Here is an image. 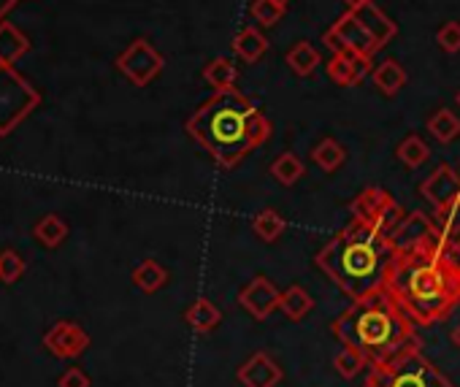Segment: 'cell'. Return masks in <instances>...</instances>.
<instances>
[{
	"mask_svg": "<svg viewBox=\"0 0 460 387\" xmlns=\"http://www.w3.org/2000/svg\"><path fill=\"white\" fill-rule=\"evenodd\" d=\"M312 161L325 171V174H333L344 166L347 161V149L336 141V138H323L315 149H312Z\"/></svg>",
	"mask_w": 460,
	"mask_h": 387,
	"instance_id": "obj_25",
	"label": "cell"
},
{
	"mask_svg": "<svg viewBox=\"0 0 460 387\" xmlns=\"http://www.w3.org/2000/svg\"><path fill=\"white\" fill-rule=\"evenodd\" d=\"M44 347L54 358H60V360H73V358H79L90 347V336H87V331L79 323L62 320V323L52 325L44 333Z\"/></svg>",
	"mask_w": 460,
	"mask_h": 387,
	"instance_id": "obj_10",
	"label": "cell"
},
{
	"mask_svg": "<svg viewBox=\"0 0 460 387\" xmlns=\"http://www.w3.org/2000/svg\"><path fill=\"white\" fill-rule=\"evenodd\" d=\"M352 14L357 17V22L368 30V36L376 41V46L379 49H385L396 36H398V25L382 12L374 0L371 4H363V6H357V9H352Z\"/></svg>",
	"mask_w": 460,
	"mask_h": 387,
	"instance_id": "obj_14",
	"label": "cell"
},
{
	"mask_svg": "<svg viewBox=\"0 0 460 387\" xmlns=\"http://www.w3.org/2000/svg\"><path fill=\"white\" fill-rule=\"evenodd\" d=\"M449 339H452V344L460 350V325L457 328H452V333H449Z\"/></svg>",
	"mask_w": 460,
	"mask_h": 387,
	"instance_id": "obj_39",
	"label": "cell"
},
{
	"mask_svg": "<svg viewBox=\"0 0 460 387\" xmlns=\"http://www.w3.org/2000/svg\"><path fill=\"white\" fill-rule=\"evenodd\" d=\"M433 222H436V230H439L441 244L449 247V244L460 236V198H455V201L439 206L436 214H433Z\"/></svg>",
	"mask_w": 460,
	"mask_h": 387,
	"instance_id": "obj_23",
	"label": "cell"
},
{
	"mask_svg": "<svg viewBox=\"0 0 460 387\" xmlns=\"http://www.w3.org/2000/svg\"><path fill=\"white\" fill-rule=\"evenodd\" d=\"M22 274H25V260L14 250L0 252V279L6 284H14Z\"/></svg>",
	"mask_w": 460,
	"mask_h": 387,
	"instance_id": "obj_34",
	"label": "cell"
},
{
	"mask_svg": "<svg viewBox=\"0 0 460 387\" xmlns=\"http://www.w3.org/2000/svg\"><path fill=\"white\" fill-rule=\"evenodd\" d=\"M420 195H423L433 209H439V206H444V203L460 198V174H457L452 166L441 163V166L420 185Z\"/></svg>",
	"mask_w": 460,
	"mask_h": 387,
	"instance_id": "obj_13",
	"label": "cell"
},
{
	"mask_svg": "<svg viewBox=\"0 0 460 387\" xmlns=\"http://www.w3.org/2000/svg\"><path fill=\"white\" fill-rule=\"evenodd\" d=\"M166 60L163 54L152 46L146 38H136L119 57H117V68L127 76V79L136 87H146L149 82H155L160 70H163Z\"/></svg>",
	"mask_w": 460,
	"mask_h": 387,
	"instance_id": "obj_8",
	"label": "cell"
},
{
	"mask_svg": "<svg viewBox=\"0 0 460 387\" xmlns=\"http://www.w3.org/2000/svg\"><path fill=\"white\" fill-rule=\"evenodd\" d=\"M33 234H36V239H38L44 247L54 250V247H60V244L68 239V225H65L57 214H46V217L33 227Z\"/></svg>",
	"mask_w": 460,
	"mask_h": 387,
	"instance_id": "obj_31",
	"label": "cell"
},
{
	"mask_svg": "<svg viewBox=\"0 0 460 387\" xmlns=\"http://www.w3.org/2000/svg\"><path fill=\"white\" fill-rule=\"evenodd\" d=\"M203 79L209 87L217 90H234L236 79H239V68L234 65V60L227 57H214L206 68H203Z\"/></svg>",
	"mask_w": 460,
	"mask_h": 387,
	"instance_id": "obj_21",
	"label": "cell"
},
{
	"mask_svg": "<svg viewBox=\"0 0 460 387\" xmlns=\"http://www.w3.org/2000/svg\"><path fill=\"white\" fill-rule=\"evenodd\" d=\"M236 379L242 387H276L284 379V368L268 352H255L236 371Z\"/></svg>",
	"mask_w": 460,
	"mask_h": 387,
	"instance_id": "obj_12",
	"label": "cell"
},
{
	"mask_svg": "<svg viewBox=\"0 0 460 387\" xmlns=\"http://www.w3.org/2000/svg\"><path fill=\"white\" fill-rule=\"evenodd\" d=\"M133 284L141 290V292H158L168 284V268L160 266L158 260H141L136 268H133Z\"/></svg>",
	"mask_w": 460,
	"mask_h": 387,
	"instance_id": "obj_20",
	"label": "cell"
},
{
	"mask_svg": "<svg viewBox=\"0 0 460 387\" xmlns=\"http://www.w3.org/2000/svg\"><path fill=\"white\" fill-rule=\"evenodd\" d=\"M274 4H279V6H284V9H287V4H290V0H274Z\"/></svg>",
	"mask_w": 460,
	"mask_h": 387,
	"instance_id": "obj_40",
	"label": "cell"
},
{
	"mask_svg": "<svg viewBox=\"0 0 460 387\" xmlns=\"http://www.w3.org/2000/svg\"><path fill=\"white\" fill-rule=\"evenodd\" d=\"M323 62L320 52L309 44V41H298L290 52H287V65L292 68L295 76L306 79V76H312L317 70V65Z\"/></svg>",
	"mask_w": 460,
	"mask_h": 387,
	"instance_id": "obj_24",
	"label": "cell"
},
{
	"mask_svg": "<svg viewBox=\"0 0 460 387\" xmlns=\"http://www.w3.org/2000/svg\"><path fill=\"white\" fill-rule=\"evenodd\" d=\"M455 101H457V106H460V93H457V95H455Z\"/></svg>",
	"mask_w": 460,
	"mask_h": 387,
	"instance_id": "obj_41",
	"label": "cell"
},
{
	"mask_svg": "<svg viewBox=\"0 0 460 387\" xmlns=\"http://www.w3.org/2000/svg\"><path fill=\"white\" fill-rule=\"evenodd\" d=\"M371 65L374 60H363L355 54H333L325 68H328L331 82H336L339 87H355L371 73Z\"/></svg>",
	"mask_w": 460,
	"mask_h": 387,
	"instance_id": "obj_15",
	"label": "cell"
},
{
	"mask_svg": "<svg viewBox=\"0 0 460 387\" xmlns=\"http://www.w3.org/2000/svg\"><path fill=\"white\" fill-rule=\"evenodd\" d=\"M230 49H234V54L242 62L252 65V62L263 60V54L268 52V38L255 25H250V28H244V30L236 33V38H234V44H230Z\"/></svg>",
	"mask_w": 460,
	"mask_h": 387,
	"instance_id": "obj_19",
	"label": "cell"
},
{
	"mask_svg": "<svg viewBox=\"0 0 460 387\" xmlns=\"http://www.w3.org/2000/svg\"><path fill=\"white\" fill-rule=\"evenodd\" d=\"M390 255L393 252L374 234V227L352 217L349 225H344L317 252L315 263L341 292L355 301L382 287Z\"/></svg>",
	"mask_w": 460,
	"mask_h": 387,
	"instance_id": "obj_4",
	"label": "cell"
},
{
	"mask_svg": "<svg viewBox=\"0 0 460 387\" xmlns=\"http://www.w3.org/2000/svg\"><path fill=\"white\" fill-rule=\"evenodd\" d=\"M341 4L347 6V12H352V9H357V6H363V4H371V0H341Z\"/></svg>",
	"mask_w": 460,
	"mask_h": 387,
	"instance_id": "obj_38",
	"label": "cell"
},
{
	"mask_svg": "<svg viewBox=\"0 0 460 387\" xmlns=\"http://www.w3.org/2000/svg\"><path fill=\"white\" fill-rule=\"evenodd\" d=\"M333 368H336L339 376L352 379V376H357L363 368H368V360H366L357 350H352V347L344 344V347L333 355Z\"/></svg>",
	"mask_w": 460,
	"mask_h": 387,
	"instance_id": "obj_32",
	"label": "cell"
},
{
	"mask_svg": "<svg viewBox=\"0 0 460 387\" xmlns=\"http://www.w3.org/2000/svg\"><path fill=\"white\" fill-rule=\"evenodd\" d=\"M239 303H242V309H247V312H250L255 320H268V317L276 312V309H279V303H282V292L274 287L271 279L255 276V279L239 292Z\"/></svg>",
	"mask_w": 460,
	"mask_h": 387,
	"instance_id": "obj_11",
	"label": "cell"
},
{
	"mask_svg": "<svg viewBox=\"0 0 460 387\" xmlns=\"http://www.w3.org/2000/svg\"><path fill=\"white\" fill-rule=\"evenodd\" d=\"M371 79L376 85V90L385 95V98H396L404 87H407V70L398 60H385L379 62L374 70H371Z\"/></svg>",
	"mask_w": 460,
	"mask_h": 387,
	"instance_id": "obj_17",
	"label": "cell"
},
{
	"mask_svg": "<svg viewBox=\"0 0 460 387\" xmlns=\"http://www.w3.org/2000/svg\"><path fill=\"white\" fill-rule=\"evenodd\" d=\"M33 106H38V93H33L9 65H0V136H6Z\"/></svg>",
	"mask_w": 460,
	"mask_h": 387,
	"instance_id": "obj_6",
	"label": "cell"
},
{
	"mask_svg": "<svg viewBox=\"0 0 460 387\" xmlns=\"http://www.w3.org/2000/svg\"><path fill=\"white\" fill-rule=\"evenodd\" d=\"M396 198L388 193V190H382V187H366L355 201H352V217L355 219H360V222H366V225H371L374 227V222L379 219V214L385 211L390 203H393Z\"/></svg>",
	"mask_w": 460,
	"mask_h": 387,
	"instance_id": "obj_16",
	"label": "cell"
},
{
	"mask_svg": "<svg viewBox=\"0 0 460 387\" xmlns=\"http://www.w3.org/2000/svg\"><path fill=\"white\" fill-rule=\"evenodd\" d=\"M382 287L420 328L447 320L460 306V266L449 247L390 255Z\"/></svg>",
	"mask_w": 460,
	"mask_h": 387,
	"instance_id": "obj_1",
	"label": "cell"
},
{
	"mask_svg": "<svg viewBox=\"0 0 460 387\" xmlns=\"http://www.w3.org/2000/svg\"><path fill=\"white\" fill-rule=\"evenodd\" d=\"M333 336L357 350L368 366L388 363L404 352L423 350L417 325L390 298L385 287H376L363 298H355L331 325Z\"/></svg>",
	"mask_w": 460,
	"mask_h": 387,
	"instance_id": "obj_3",
	"label": "cell"
},
{
	"mask_svg": "<svg viewBox=\"0 0 460 387\" xmlns=\"http://www.w3.org/2000/svg\"><path fill=\"white\" fill-rule=\"evenodd\" d=\"M279 309L284 312V317H287V320L300 323L306 315H312L315 298H312L309 292H306L300 284H292V287H287V290L282 292V303H279Z\"/></svg>",
	"mask_w": 460,
	"mask_h": 387,
	"instance_id": "obj_22",
	"label": "cell"
},
{
	"mask_svg": "<svg viewBox=\"0 0 460 387\" xmlns=\"http://www.w3.org/2000/svg\"><path fill=\"white\" fill-rule=\"evenodd\" d=\"M271 177L282 185V187H292L300 177H303V163L295 152H282L279 158L271 163Z\"/></svg>",
	"mask_w": 460,
	"mask_h": 387,
	"instance_id": "obj_30",
	"label": "cell"
},
{
	"mask_svg": "<svg viewBox=\"0 0 460 387\" xmlns=\"http://www.w3.org/2000/svg\"><path fill=\"white\" fill-rule=\"evenodd\" d=\"M441 244L439 239V230H436V222L433 217L423 214V211H409L401 225L393 230V236L388 242V250L396 255V252H417V250H431ZM447 247V244H444Z\"/></svg>",
	"mask_w": 460,
	"mask_h": 387,
	"instance_id": "obj_9",
	"label": "cell"
},
{
	"mask_svg": "<svg viewBox=\"0 0 460 387\" xmlns=\"http://www.w3.org/2000/svg\"><path fill=\"white\" fill-rule=\"evenodd\" d=\"M449 252H452V258L457 260V266H460V236L449 244Z\"/></svg>",
	"mask_w": 460,
	"mask_h": 387,
	"instance_id": "obj_37",
	"label": "cell"
},
{
	"mask_svg": "<svg viewBox=\"0 0 460 387\" xmlns=\"http://www.w3.org/2000/svg\"><path fill=\"white\" fill-rule=\"evenodd\" d=\"M436 44H439L447 54H457V52H460V22H457V20H447V22L436 30Z\"/></svg>",
	"mask_w": 460,
	"mask_h": 387,
	"instance_id": "obj_35",
	"label": "cell"
},
{
	"mask_svg": "<svg viewBox=\"0 0 460 387\" xmlns=\"http://www.w3.org/2000/svg\"><path fill=\"white\" fill-rule=\"evenodd\" d=\"M185 323H187L195 333H211L214 328H219L222 312H219V306H217L211 298H195V301L187 306Z\"/></svg>",
	"mask_w": 460,
	"mask_h": 387,
	"instance_id": "obj_18",
	"label": "cell"
},
{
	"mask_svg": "<svg viewBox=\"0 0 460 387\" xmlns=\"http://www.w3.org/2000/svg\"><path fill=\"white\" fill-rule=\"evenodd\" d=\"M323 44L333 54H355V57H363V60H374V54L379 52L376 41L368 36V30L357 22V17L352 12L341 14L323 33Z\"/></svg>",
	"mask_w": 460,
	"mask_h": 387,
	"instance_id": "obj_7",
	"label": "cell"
},
{
	"mask_svg": "<svg viewBox=\"0 0 460 387\" xmlns=\"http://www.w3.org/2000/svg\"><path fill=\"white\" fill-rule=\"evenodd\" d=\"M396 158H398L407 169H420V166L428 163V158H431V146H428L417 133H409V136L396 146Z\"/></svg>",
	"mask_w": 460,
	"mask_h": 387,
	"instance_id": "obj_28",
	"label": "cell"
},
{
	"mask_svg": "<svg viewBox=\"0 0 460 387\" xmlns=\"http://www.w3.org/2000/svg\"><path fill=\"white\" fill-rule=\"evenodd\" d=\"M250 14L258 25L263 28H274L282 17H284V6L274 4V0H252Z\"/></svg>",
	"mask_w": 460,
	"mask_h": 387,
	"instance_id": "obj_33",
	"label": "cell"
},
{
	"mask_svg": "<svg viewBox=\"0 0 460 387\" xmlns=\"http://www.w3.org/2000/svg\"><path fill=\"white\" fill-rule=\"evenodd\" d=\"M428 133L439 141V144H452L460 136V119L452 114V109H436L428 117Z\"/></svg>",
	"mask_w": 460,
	"mask_h": 387,
	"instance_id": "obj_27",
	"label": "cell"
},
{
	"mask_svg": "<svg viewBox=\"0 0 460 387\" xmlns=\"http://www.w3.org/2000/svg\"><path fill=\"white\" fill-rule=\"evenodd\" d=\"M90 384H93L90 376H87L85 368H79V366L65 368V371L60 374V379H57V387H90Z\"/></svg>",
	"mask_w": 460,
	"mask_h": 387,
	"instance_id": "obj_36",
	"label": "cell"
},
{
	"mask_svg": "<svg viewBox=\"0 0 460 387\" xmlns=\"http://www.w3.org/2000/svg\"><path fill=\"white\" fill-rule=\"evenodd\" d=\"M28 46V38L17 28H12L9 22L0 25V65H12L14 60H20Z\"/></svg>",
	"mask_w": 460,
	"mask_h": 387,
	"instance_id": "obj_29",
	"label": "cell"
},
{
	"mask_svg": "<svg viewBox=\"0 0 460 387\" xmlns=\"http://www.w3.org/2000/svg\"><path fill=\"white\" fill-rule=\"evenodd\" d=\"M363 387H455L423 350L404 352L388 363L368 366Z\"/></svg>",
	"mask_w": 460,
	"mask_h": 387,
	"instance_id": "obj_5",
	"label": "cell"
},
{
	"mask_svg": "<svg viewBox=\"0 0 460 387\" xmlns=\"http://www.w3.org/2000/svg\"><path fill=\"white\" fill-rule=\"evenodd\" d=\"M252 230H255V236L263 239L266 244L276 242L284 230H287V219L276 211V209H263L252 217Z\"/></svg>",
	"mask_w": 460,
	"mask_h": 387,
	"instance_id": "obj_26",
	"label": "cell"
},
{
	"mask_svg": "<svg viewBox=\"0 0 460 387\" xmlns=\"http://www.w3.org/2000/svg\"><path fill=\"white\" fill-rule=\"evenodd\" d=\"M187 133L222 169H236L274 136L271 119L236 87L217 90L187 119Z\"/></svg>",
	"mask_w": 460,
	"mask_h": 387,
	"instance_id": "obj_2",
	"label": "cell"
}]
</instances>
